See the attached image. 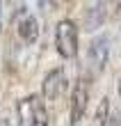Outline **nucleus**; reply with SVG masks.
<instances>
[{"label":"nucleus","instance_id":"nucleus-4","mask_svg":"<svg viewBox=\"0 0 121 126\" xmlns=\"http://www.w3.org/2000/svg\"><path fill=\"white\" fill-rule=\"evenodd\" d=\"M87 101H89V83L85 78H80L73 90V96H71V126L80 124L82 115L87 110Z\"/></svg>","mask_w":121,"mask_h":126},{"label":"nucleus","instance_id":"nucleus-2","mask_svg":"<svg viewBox=\"0 0 121 126\" xmlns=\"http://www.w3.org/2000/svg\"><path fill=\"white\" fill-rule=\"evenodd\" d=\"M55 48L64 60H71L78 53V28L73 21L64 18L55 25Z\"/></svg>","mask_w":121,"mask_h":126},{"label":"nucleus","instance_id":"nucleus-3","mask_svg":"<svg viewBox=\"0 0 121 126\" xmlns=\"http://www.w3.org/2000/svg\"><path fill=\"white\" fill-rule=\"evenodd\" d=\"M108 57H110V37L108 34H98L96 39H92L87 48V64L94 73H101L108 64Z\"/></svg>","mask_w":121,"mask_h":126},{"label":"nucleus","instance_id":"nucleus-11","mask_svg":"<svg viewBox=\"0 0 121 126\" xmlns=\"http://www.w3.org/2000/svg\"><path fill=\"white\" fill-rule=\"evenodd\" d=\"M110 126H119V124H110Z\"/></svg>","mask_w":121,"mask_h":126},{"label":"nucleus","instance_id":"nucleus-8","mask_svg":"<svg viewBox=\"0 0 121 126\" xmlns=\"http://www.w3.org/2000/svg\"><path fill=\"white\" fill-rule=\"evenodd\" d=\"M108 117H110V103H108V99H103L98 103V108H96L92 126H108Z\"/></svg>","mask_w":121,"mask_h":126},{"label":"nucleus","instance_id":"nucleus-1","mask_svg":"<svg viewBox=\"0 0 121 126\" xmlns=\"http://www.w3.org/2000/svg\"><path fill=\"white\" fill-rule=\"evenodd\" d=\"M18 126H48V115L39 96H25L18 101Z\"/></svg>","mask_w":121,"mask_h":126},{"label":"nucleus","instance_id":"nucleus-5","mask_svg":"<svg viewBox=\"0 0 121 126\" xmlns=\"http://www.w3.org/2000/svg\"><path fill=\"white\" fill-rule=\"evenodd\" d=\"M66 87V76L62 69H53L46 73V78H43V85H41V92H43V99L46 101H55L59 94L64 92Z\"/></svg>","mask_w":121,"mask_h":126},{"label":"nucleus","instance_id":"nucleus-6","mask_svg":"<svg viewBox=\"0 0 121 126\" xmlns=\"http://www.w3.org/2000/svg\"><path fill=\"white\" fill-rule=\"evenodd\" d=\"M105 2H96V5H89L87 9H85V28L89 32H94L96 28H101L103 25V21H105V14H108V9H105Z\"/></svg>","mask_w":121,"mask_h":126},{"label":"nucleus","instance_id":"nucleus-7","mask_svg":"<svg viewBox=\"0 0 121 126\" xmlns=\"http://www.w3.org/2000/svg\"><path fill=\"white\" fill-rule=\"evenodd\" d=\"M18 37L25 44H34L37 37H39V23H37L34 16H23L18 21Z\"/></svg>","mask_w":121,"mask_h":126},{"label":"nucleus","instance_id":"nucleus-9","mask_svg":"<svg viewBox=\"0 0 121 126\" xmlns=\"http://www.w3.org/2000/svg\"><path fill=\"white\" fill-rule=\"evenodd\" d=\"M0 28H2V5H0Z\"/></svg>","mask_w":121,"mask_h":126},{"label":"nucleus","instance_id":"nucleus-10","mask_svg":"<svg viewBox=\"0 0 121 126\" xmlns=\"http://www.w3.org/2000/svg\"><path fill=\"white\" fill-rule=\"evenodd\" d=\"M119 99H121V80H119Z\"/></svg>","mask_w":121,"mask_h":126}]
</instances>
